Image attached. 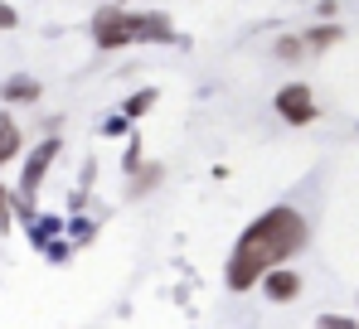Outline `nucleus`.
<instances>
[{"mask_svg": "<svg viewBox=\"0 0 359 329\" xmlns=\"http://www.w3.org/2000/svg\"><path fill=\"white\" fill-rule=\"evenodd\" d=\"M306 242H311V223L292 204H277V209L257 214L233 242V257H229V272H224L229 290H238V295L252 290L272 267H287L297 252H306Z\"/></svg>", "mask_w": 359, "mask_h": 329, "instance_id": "f257e3e1", "label": "nucleus"}, {"mask_svg": "<svg viewBox=\"0 0 359 329\" xmlns=\"http://www.w3.org/2000/svg\"><path fill=\"white\" fill-rule=\"evenodd\" d=\"M165 44L175 39L170 15H151V10H121V5H102L93 15V44L97 49H126V44Z\"/></svg>", "mask_w": 359, "mask_h": 329, "instance_id": "f03ea898", "label": "nucleus"}, {"mask_svg": "<svg viewBox=\"0 0 359 329\" xmlns=\"http://www.w3.org/2000/svg\"><path fill=\"white\" fill-rule=\"evenodd\" d=\"M59 141L49 136V141H39L34 150H29V160H25V174H20V214L25 218H34V209H29V199L39 194V184H44V174H49V164L59 160Z\"/></svg>", "mask_w": 359, "mask_h": 329, "instance_id": "7ed1b4c3", "label": "nucleus"}, {"mask_svg": "<svg viewBox=\"0 0 359 329\" xmlns=\"http://www.w3.org/2000/svg\"><path fill=\"white\" fill-rule=\"evenodd\" d=\"M277 116H282L287 126H311V121H316V92H311L306 83H287V88L277 92Z\"/></svg>", "mask_w": 359, "mask_h": 329, "instance_id": "20e7f679", "label": "nucleus"}, {"mask_svg": "<svg viewBox=\"0 0 359 329\" xmlns=\"http://www.w3.org/2000/svg\"><path fill=\"white\" fill-rule=\"evenodd\" d=\"M262 290H267V300L287 305V300H297V295H301V276L287 272V267H272V272L262 276Z\"/></svg>", "mask_w": 359, "mask_h": 329, "instance_id": "39448f33", "label": "nucleus"}, {"mask_svg": "<svg viewBox=\"0 0 359 329\" xmlns=\"http://www.w3.org/2000/svg\"><path fill=\"white\" fill-rule=\"evenodd\" d=\"M0 97H5V102H39V97H44V88H39L34 78H25V73H15V78H5V88H0Z\"/></svg>", "mask_w": 359, "mask_h": 329, "instance_id": "423d86ee", "label": "nucleus"}, {"mask_svg": "<svg viewBox=\"0 0 359 329\" xmlns=\"http://www.w3.org/2000/svg\"><path fill=\"white\" fill-rule=\"evenodd\" d=\"M20 155V126L10 116H0V164H10Z\"/></svg>", "mask_w": 359, "mask_h": 329, "instance_id": "0eeeda50", "label": "nucleus"}, {"mask_svg": "<svg viewBox=\"0 0 359 329\" xmlns=\"http://www.w3.org/2000/svg\"><path fill=\"white\" fill-rule=\"evenodd\" d=\"M330 44H340V29H335V24H320V29H311V34H306V49H316V54H320V49H330Z\"/></svg>", "mask_w": 359, "mask_h": 329, "instance_id": "6e6552de", "label": "nucleus"}, {"mask_svg": "<svg viewBox=\"0 0 359 329\" xmlns=\"http://www.w3.org/2000/svg\"><path fill=\"white\" fill-rule=\"evenodd\" d=\"M151 102H156V92H151V88L131 92V97H126V116H146V111H151Z\"/></svg>", "mask_w": 359, "mask_h": 329, "instance_id": "1a4fd4ad", "label": "nucleus"}, {"mask_svg": "<svg viewBox=\"0 0 359 329\" xmlns=\"http://www.w3.org/2000/svg\"><path fill=\"white\" fill-rule=\"evenodd\" d=\"M301 49H306V39H277V58H282V63H297Z\"/></svg>", "mask_w": 359, "mask_h": 329, "instance_id": "9d476101", "label": "nucleus"}, {"mask_svg": "<svg viewBox=\"0 0 359 329\" xmlns=\"http://www.w3.org/2000/svg\"><path fill=\"white\" fill-rule=\"evenodd\" d=\"M54 232H59V218H39L34 223V242H49Z\"/></svg>", "mask_w": 359, "mask_h": 329, "instance_id": "9b49d317", "label": "nucleus"}, {"mask_svg": "<svg viewBox=\"0 0 359 329\" xmlns=\"http://www.w3.org/2000/svg\"><path fill=\"white\" fill-rule=\"evenodd\" d=\"M15 24H20V15H15V10L0 0V29H15Z\"/></svg>", "mask_w": 359, "mask_h": 329, "instance_id": "f8f14e48", "label": "nucleus"}, {"mask_svg": "<svg viewBox=\"0 0 359 329\" xmlns=\"http://www.w3.org/2000/svg\"><path fill=\"white\" fill-rule=\"evenodd\" d=\"M10 227V194H5V184H0V232Z\"/></svg>", "mask_w": 359, "mask_h": 329, "instance_id": "ddd939ff", "label": "nucleus"}, {"mask_svg": "<svg viewBox=\"0 0 359 329\" xmlns=\"http://www.w3.org/2000/svg\"><path fill=\"white\" fill-rule=\"evenodd\" d=\"M320 325H325V329H350L355 320H345V315H320Z\"/></svg>", "mask_w": 359, "mask_h": 329, "instance_id": "4468645a", "label": "nucleus"}]
</instances>
